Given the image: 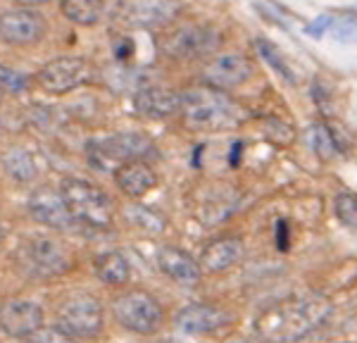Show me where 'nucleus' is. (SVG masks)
Wrapping results in <instances>:
<instances>
[{
  "instance_id": "nucleus-1",
  "label": "nucleus",
  "mask_w": 357,
  "mask_h": 343,
  "mask_svg": "<svg viewBox=\"0 0 357 343\" xmlns=\"http://www.w3.org/2000/svg\"><path fill=\"white\" fill-rule=\"evenodd\" d=\"M331 314V303L324 296L284 298L267 307L252 324L260 343H296L319 329Z\"/></svg>"
},
{
  "instance_id": "nucleus-2",
  "label": "nucleus",
  "mask_w": 357,
  "mask_h": 343,
  "mask_svg": "<svg viewBox=\"0 0 357 343\" xmlns=\"http://www.w3.org/2000/svg\"><path fill=\"white\" fill-rule=\"evenodd\" d=\"M176 114L193 131H231L248 119V112L231 96L205 84L183 91Z\"/></svg>"
},
{
  "instance_id": "nucleus-3",
  "label": "nucleus",
  "mask_w": 357,
  "mask_h": 343,
  "mask_svg": "<svg viewBox=\"0 0 357 343\" xmlns=\"http://www.w3.org/2000/svg\"><path fill=\"white\" fill-rule=\"evenodd\" d=\"M222 33L205 22H174L158 31L160 55L172 62H203L217 53Z\"/></svg>"
},
{
  "instance_id": "nucleus-4",
  "label": "nucleus",
  "mask_w": 357,
  "mask_h": 343,
  "mask_svg": "<svg viewBox=\"0 0 357 343\" xmlns=\"http://www.w3.org/2000/svg\"><path fill=\"white\" fill-rule=\"evenodd\" d=\"M57 191H60L69 215H72V220L77 224H86L93 229L112 227V217H114L112 200L100 186L91 184L86 179L69 176V179H62Z\"/></svg>"
},
{
  "instance_id": "nucleus-5",
  "label": "nucleus",
  "mask_w": 357,
  "mask_h": 343,
  "mask_svg": "<svg viewBox=\"0 0 357 343\" xmlns=\"http://www.w3.org/2000/svg\"><path fill=\"white\" fill-rule=\"evenodd\" d=\"M155 153L153 141L138 131L110 134L89 143V162L96 169H114L129 160H146Z\"/></svg>"
},
{
  "instance_id": "nucleus-6",
  "label": "nucleus",
  "mask_w": 357,
  "mask_h": 343,
  "mask_svg": "<svg viewBox=\"0 0 357 343\" xmlns=\"http://www.w3.org/2000/svg\"><path fill=\"white\" fill-rule=\"evenodd\" d=\"M93 79V67L79 55H60L48 60L36 74H31V84L50 96H67L82 89Z\"/></svg>"
},
{
  "instance_id": "nucleus-7",
  "label": "nucleus",
  "mask_w": 357,
  "mask_h": 343,
  "mask_svg": "<svg viewBox=\"0 0 357 343\" xmlns=\"http://www.w3.org/2000/svg\"><path fill=\"white\" fill-rule=\"evenodd\" d=\"M57 327L72 339H96L105 327L102 303L91 294H74L57 310Z\"/></svg>"
},
{
  "instance_id": "nucleus-8",
  "label": "nucleus",
  "mask_w": 357,
  "mask_h": 343,
  "mask_svg": "<svg viewBox=\"0 0 357 343\" xmlns=\"http://www.w3.org/2000/svg\"><path fill=\"white\" fill-rule=\"evenodd\" d=\"M114 319L122 324L124 329L134 331V334L151 336L162 324V305L153 294L141 289L126 291L112 303Z\"/></svg>"
},
{
  "instance_id": "nucleus-9",
  "label": "nucleus",
  "mask_w": 357,
  "mask_h": 343,
  "mask_svg": "<svg viewBox=\"0 0 357 343\" xmlns=\"http://www.w3.org/2000/svg\"><path fill=\"white\" fill-rule=\"evenodd\" d=\"M252 77H255V62L245 53H215L203 60L200 70V82L224 93L241 89Z\"/></svg>"
},
{
  "instance_id": "nucleus-10",
  "label": "nucleus",
  "mask_w": 357,
  "mask_h": 343,
  "mask_svg": "<svg viewBox=\"0 0 357 343\" xmlns=\"http://www.w3.org/2000/svg\"><path fill=\"white\" fill-rule=\"evenodd\" d=\"M48 33V22L38 10L10 8L0 13V43L10 48H31Z\"/></svg>"
},
{
  "instance_id": "nucleus-11",
  "label": "nucleus",
  "mask_w": 357,
  "mask_h": 343,
  "mask_svg": "<svg viewBox=\"0 0 357 343\" xmlns=\"http://www.w3.org/2000/svg\"><path fill=\"white\" fill-rule=\"evenodd\" d=\"M181 10V0H124L119 8V17L124 24L134 29L162 31V29L178 22Z\"/></svg>"
},
{
  "instance_id": "nucleus-12",
  "label": "nucleus",
  "mask_w": 357,
  "mask_h": 343,
  "mask_svg": "<svg viewBox=\"0 0 357 343\" xmlns=\"http://www.w3.org/2000/svg\"><path fill=\"white\" fill-rule=\"evenodd\" d=\"M43 327V307L29 298H13L0 305V331L13 339H29Z\"/></svg>"
},
{
  "instance_id": "nucleus-13",
  "label": "nucleus",
  "mask_w": 357,
  "mask_h": 343,
  "mask_svg": "<svg viewBox=\"0 0 357 343\" xmlns=\"http://www.w3.org/2000/svg\"><path fill=\"white\" fill-rule=\"evenodd\" d=\"M24 257L29 270L38 274V277H60L72 265L67 250L55 238H33V241H29Z\"/></svg>"
},
{
  "instance_id": "nucleus-14",
  "label": "nucleus",
  "mask_w": 357,
  "mask_h": 343,
  "mask_svg": "<svg viewBox=\"0 0 357 343\" xmlns=\"http://www.w3.org/2000/svg\"><path fill=\"white\" fill-rule=\"evenodd\" d=\"M245 255V243L238 236H217L200 250L198 267L203 274H222L238 265Z\"/></svg>"
},
{
  "instance_id": "nucleus-15",
  "label": "nucleus",
  "mask_w": 357,
  "mask_h": 343,
  "mask_svg": "<svg viewBox=\"0 0 357 343\" xmlns=\"http://www.w3.org/2000/svg\"><path fill=\"white\" fill-rule=\"evenodd\" d=\"M174 324L178 331L188 336H207L215 334L217 329L227 327L229 314L222 307L207 305V303H191V305L181 307L174 317Z\"/></svg>"
},
{
  "instance_id": "nucleus-16",
  "label": "nucleus",
  "mask_w": 357,
  "mask_h": 343,
  "mask_svg": "<svg viewBox=\"0 0 357 343\" xmlns=\"http://www.w3.org/2000/svg\"><path fill=\"white\" fill-rule=\"evenodd\" d=\"M29 213H31V217L38 224L48 227V229H57V231H65V229H72L77 224V222L72 220V215H69L60 191H53V188H38V191L29 198Z\"/></svg>"
},
{
  "instance_id": "nucleus-17",
  "label": "nucleus",
  "mask_w": 357,
  "mask_h": 343,
  "mask_svg": "<svg viewBox=\"0 0 357 343\" xmlns=\"http://www.w3.org/2000/svg\"><path fill=\"white\" fill-rule=\"evenodd\" d=\"M114 184L126 198L138 200L153 191L158 186V172H155L146 160H129L122 162L119 167L112 169Z\"/></svg>"
},
{
  "instance_id": "nucleus-18",
  "label": "nucleus",
  "mask_w": 357,
  "mask_h": 343,
  "mask_svg": "<svg viewBox=\"0 0 357 343\" xmlns=\"http://www.w3.org/2000/svg\"><path fill=\"white\" fill-rule=\"evenodd\" d=\"M158 267L165 277L174 279L178 284H195L203 274L198 267V260L183 248H176V245H162L158 250Z\"/></svg>"
},
{
  "instance_id": "nucleus-19",
  "label": "nucleus",
  "mask_w": 357,
  "mask_h": 343,
  "mask_svg": "<svg viewBox=\"0 0 357 343\" xmlns=\"http://www.w3.org/2000/svg\"><path fill=\"white\" fill-rule=\"evenodd\" d=\"M178 102H181V93H174L162 86H148V89L136 93V112L151 119H167L178 112Z\"/></svg>"
},
{
  "instance_id": "nucleus-20",
  "label": "nucleus",
  "mask_w": 357,
  "mask_h": 343,
  "mask_svg": "<svg viewBox=\"0 0 357 343\" xmlns=\"http://www.w3.org/2000/svg\"><path fill=\"white\" fill-rule=\"evenodd\" d=\"M107 0H60V15L74 26H96L105 17Z\"/></svg>"
},
{
  "instance_id": "nucleus-21",
  "label": "nucleus",
  "mask_w": 357,
  "mask_h": 343,
  "mask_svg": "<svg viewBox=\"0 0 357 343\" xmlns=\"http://www.w3.org/2000/svg\"><path fill=\"white\" fill-rule=\"evenodd\" d=\"M96 277L110 286H124L131 279V265L124 253L107 250L96 257Z\"/></svg>"
},
{
  "instance_id": "nucleus-22",
  "label": "nucleus",
  "mask_w": 357,
  "mask_h": 343,
  "mask_svg": "<svg viewBox=\"0 0 357 343\" xmlns=\"http://www.w3.org/2000/svg\"><path fill=\"white\" fill-rule=\"evenodd\" d=\"M3 169L8 172V176H13L17 184H29V181H33L38 176L36 158L22 146H13L5 151Z\"/></svg>"
},
{
  "instance_id": "nucleus-23",
  "label": "nucleus",
  "mask_w": 357,
  "mask_h": 343,
  "mask_svg": "<svg viewBox=\"0 0 357 343\" xmlns=\"http://www.w3.org/2000/svg\"><path fill=\"white\" fill-rule=\"evenodd\" d=\"M333 213H336V220L341 222L343 227H348L350 231H355L357 227V196L353 191H343L338 193L336 200H333Z\"/></svg>"
},
{
  "instance_id": "nucleus-24",
  "label": "nucleus",
  "mask_w": 357,
  "mask_h": 343,
  "mask_svg": "<svg viewBox=\"0 0 357 343\" xmlns=\"http://www.w3.org/2000/svg\"><path fill=\"white\" fill-rule=\"evenodd\" d=\"M31 86V77L13 70V67L0 65V91H8V93H24Z\"/></svg>"
},
{
  "instance_id": "nucleus-25",
  "label": "nucleus",
  "mask_w": 357,
  "mask_h": 343,
  "mask_svg": "<svg viewBox=\"0 0 357 343\" xmlns=\"http://www.w3.org/2000/svg\"><path fill=\"white\" fill-rule=\"evenodd\" d=\"M129 220L138 227L148 229V231H160V229L165 227V220L158 213H153V210H148V208H138V205L129 208Z\"/></svg>"
},
{
  "instance_id": "nucleus-26",
  "label": "nucleus",
  "mask_w": 357,
  "mask_h": 343,
  "mask_svg": "<svg viewBox=\"0 0 357 343\" xmlns=\"http://www.w3.org/2000/svg\"><path fill=\"white\" fill-rule=\"evenodd\" d=\"M29 343H79L77 339H72L69 334H65L60 327H41L38 331H33L26 339Z\"/></svg>"
},
{
  "instance_id": "nucleus-27",
  "label": "nucleus",
  "mask_w": 357,
  "mask_h": 343,
  "mask_svg": "<svg viewBox=\"0 0 357 343\" xmlns=\"http://www.w3.org/2000/svg\"><path fill=\"white\" fill-rule=\"evenodd\" d=\"M17 8H29V10H38L43 5H50L53 0H13Z\"/></svg>"
},
{
  "instance_id": "nucleus-28",
  "label": "nucleus",
  "mask_w": 357,
  "mask_h": 343,
  "mask_svg": "<svg viewBox=\"0 0 357 343\" xmlns=\"http://www.w3.org/2000/svg\"><path fill=\"white\" fill-rule=\"evenodd\" d=\"M3 238H5V229H3V224H0V243H3Z\"/></svg>"
},
{
  "instance_id": "nucleus-29",
  "label": "nucleus",
  "mask_w": 357,
  "mask_h": 343,
  "mask_svg": "<svg viewBox=\"0 0 357 343\" xmlns=\"http://www.w3.org/2000/svg\"><path fill=\"white\" fill-rule=\"evenodd\" d=\"M3 100H5V93H3V91H0V105H3Z\"/></svg>"
}]
</instances>
